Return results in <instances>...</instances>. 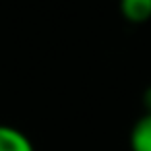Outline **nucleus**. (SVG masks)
Returning a JSON list of instances; mask_svg holds the SVG:
<instances>
[{"mask_svg": "<svg viewBox=\"0 0 151 151\" xmlns=\"http://www.w3.org/2000/svg\"><path fill=\"white\" fill-rule=\"evenodd\" d=\"M143 106H145L147 114H151V87H147L143 93Z\"/></svg>", "mask_w": 151, "mask_h": 151, "instance_id": "obj_4", "label": "nucleus"}, {"mask_svg": "<svg viewBox=\"0 0 151 151\" xmlns=\"http://www.w3.org/2000/svg\"><path fill=\"white\" fill-rule=\"evenodd\" d=\"M0 151H35V147L23 130L0 124Z\"/></svg>", "mask_w": 151, "mask_h": 151, "instance_id": "obj_1", "label": "nucleus"}, {"mask_svg": "<svg viewBox=\"0 0 151 151\" xmlns=\"http://www.w3.org/2000/svg\"><path fill=\"white\" fill-rule=\"evenodd\" d=\"M120 11L130 23H145L151 19V0H124Z\"/></svg>", "mask_w": 151, "mask_h": 151, "instance_id": "obj_3", "label": "nucleus"}, {"mask_svg": "<svg viewBox=\"0 0 151 151\" xmlns=\"http://www.w3.org/2000/svg\"><path fill=\"white\" fill-rule=\"evenodd\" d=\"M128 141L132 151H151V114H145L134 122Z\"/></svg>", "mask_w": 151, "mask_h": 151, "instance_id": "obj_2", "label": "nucleus"}]
</instances>
